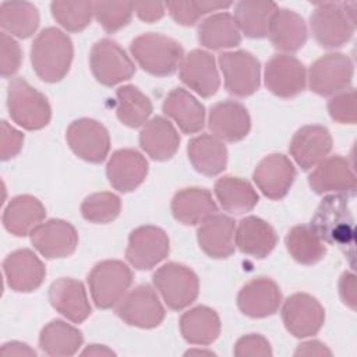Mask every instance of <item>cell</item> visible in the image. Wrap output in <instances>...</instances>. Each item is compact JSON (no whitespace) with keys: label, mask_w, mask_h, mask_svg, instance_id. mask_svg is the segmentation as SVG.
I'll return each instance as SVG.
<instances>
[{"label":"cell","mask_w":357,"mask_h":357,"mask_svg":"<svg viewBox=\"0 0 357 357\" xmlns=\"http://www.w3.org/2000/svg\"><path fill=\"white\" fill-rule=\"evenodd\" d=\"M163 113L172 117L180 130L185 134H194L204 128L205 107L188 91L183 88L172 89L165 102Z\"/></svg>","instance_id":"obj_29"},{"label":"cell","mask_w":357,"mask_h":357,"mask_svg":"<svg viewBox=\"0 0 357 357\" xmlns=\"http://www.w3.org/2000/svg\"><path fill=\"white\" fill-rule=\"evenodd\" d=\"M331 117L342 124H354L357 121L356 112V91L353 88L335 93L328 102Z\"/></svg>","instance_id":"obj_46"},{"label":"cell","mask_w":357,"mask_h":357,"mask_svg":"<svg viewBox=\"0 0 357 357\" xmlns=\"http://www.w3.org/2000/svg\"><path fill=\"white\" fill-rule=\"evenodd\" d=\"M7 284L14 291L29 293L36 290L45 280L46 268L31 250L22 248L11 252L3 262Z\"/></svg>","instance_id":"obj_19"},{"label":"cell","mask_w":357,"mask_h":357,"mask_svg":"<svg viewBox=\"0 0 357 357\" xmlns=\"http://www.w3.org/2000/svg\"><path fill=\"white\" fill-rule=\"evenodd\" d=\"M332 149V137L324 126H304L293 135L289 151L303 170L321 163Z\"/></svg>","instance_id":"obj_21"},{"label":"cell","mask_w":357,"mask_h":357,"mask_svg":"<svg viewBox=\"0 0 357 357\" xmlns=\"http://www.w3.org/2000/svg\"><path fill=\"white\" fill-rule=\"evenodd\" d=\"M282 319L293 336L308 337L317 335L322 328L325 310L315 297L307 293H294L282 307Z\"/></svg>","instance_id":"obj_13"},{"label":"cell","mask_w":357,"mask_h":357,"mask_svg":"<svg viewBox=\"0 0 357 357\" xmlns=\"http://www.w3.org/2000/svg\"><path fill=\"white\" fill-rule=\"evenodd\" d=\"M153 284L170 310L178 311L192 304L198 297L199 282L192 269L177 262H169L153 273Z\"/></svg>","instance_id":"obj_7"},{"label":"cell","mask_w":357,"mask_h":357,"mask_svg":"<svg viewBox=\"0 0 357 357\" xmlns=\"http://www.w3.org/2000/svg\"><path fill=\"white\" fill-rule=\"evenodd\" d=\"M219 66L229 93L245 98L259 88L261 64L251 53L245 50L225 52L219 54Z\"/></svg>","instance_id":"obj_10"},{"label":"cell","mask_w":357,"mask_h":357,"mask_svg":"<svg viewBox=\"0 0 357 357\" xmlns=\"http://www.w3.org/2000/svg\"><path fill=\"white\" fill-rule=\"evenodd\" d=\"M201 250L211 258H227L234 252L236 222L230 216L213 213L197 230Z\"/></svg>","instance_id":"obj_26"},{"label":"cell","mask_w":357,"mask_h":357,"mask_svg":"<svg viewBox=\"0 0 357 357\" xmlns=\"http://www.w3.org/2000/svg\"><path fill=\"white\" fill-rule=\"evenodd\" d=\"M231 3L206 1V0H187V1H167L165 7L169 10L170 17L180 25L191 26L202 15L230 7Z\"/></svg>","instance_id":"obj_45"},{"label":"cell","mask_w":357,"mask_h":357,"mask_svg":"<svg viewBox=\"0 0 357 357\" xmlns=\"http://www.w3.org/2000/svg\"><path fill=\"white\" fill-rule=\"evenodd\" d=\"M3 356H36V351L21 342H8L1 347Z\"/></svg>","instance_id":"obj_53"},{"label":"cell","mask_w":357,"mask_h":357,"mask_svg":"<svg viewBox=\"0 0 357 357\" xmlns=\"http://www.w3.org/2000/svg\"><path fill=\"white\" fill-rule=\"evenodd\" d=\"M208 127L220 141L237 142L247 137L251 119L247 109L236 100L218 102L211 107Z\"/></svg>","instance_id":"obj_20"},{"label":"cell","mask_w":357,"mask_h":357,"mask_svg":"<svg viewBox=\"0 0 357 357\" xmlns=\"http://www.w3.org/2000/svg\"><path fill=\"white\" fill-rule=\"evenodd\" d=\"M252 178L265 197L280 199L289 192L296 178V167L287 156L271 153L258 163Z\"/></svg>","instance_id":"obj_18"},{"label":"cell","mask_w":357,"mask_h":357,"mask_svg":"<svg viewBox=\"0 0 357 357\" xmlns=\"http://www.w3.org/2000/svg\"><path fill=\"white\" fill-rule=\"evenodd\" d=\"M234 354L238 357L272 356V349L269 342L262 335L250 333L237 340L234 346Z\"/></svg>","instance_id":"obj_48"},{"label":"cell","mask_w":357,"mask_h":357,"mask_svg":"<svg viewBox=\"0 0 357 357\" xmlns=\"http://www.w3.org/2000/svg\"><path fill=\"white\" fill-rule=\"evenodd\" d=\"M121 211V201L113 192H95L86 197L81 205V213L91 223H109Z\"/></svg>","instance_id":"obj_43"},{"label":"cell","mask_w":357,"mask_h":357,"mask_svg":"<svg viewBox=\"0 0 357 357\" xmlns=\"http://www.w3.org/2000/svg\"><path fill=\"white\" fill-rule=\"evenodd\" d=\"M31 243L47 259L66 258L78 245L75 227L61 219H50L31 231Z\"/></svg>","instance_id":"obj_16"},{"label":"cell","mask_w":357,"mask_h":357,"mask_svg":"<svg viewBox=\"0 0 357 357\" xmlns=\"http://www.w3.org/2000/svg\"><path fill=\"white\" fill-rule=\"evenodd\" d=\"M268 35L275 49L293 53L304 46L307 26L297 13L287 8H278L271 17Z\"/></svg>","instance_id":"obj_27"},{"label":"cell","mask_w":357,"mask_h":357,"mask_svg":"<svg viewBox=\"0 0 357 357\" xmlns=\"http://www.w3.org/2000/svg\"><path fill=\"white\" fill-rule=\"evenodd\" d=\"M356 1L318 4L310 17L315 40L325 49L340 47L349 42L356 28Z\"/></svg>","instance_id":"obj_3"},{"label":"cell","mask_w":357,"mask_h":357,"mask_svg":"<svg viewBox=\"0 0 357 357\" xmlns=\"http://www.w3.org/2000/svg\"><path fill=\"white\" fill-rule=\"evenodd\" d=\"M353 63L343 53H328L315 60L308 73L310 89L319 96H329L350 86Z\"/></svg>","instance_id":"obj_11"},{"label":"cell","mask_w":357,"mask_h":357,"mask_svg":"<svg viewBox=\"0 0 357 357\" xmlns=\"http://www.w3.org/2000/svg\"><path fill=\"white\" fill-rule=\"evenodd\" d=\"M169 250V237L165 230L151 225L139 226L130 233L126 258L135 269L146 271L162 262Z\"/></svg>","instance_id":"obj_12"},{"label":"cell","mask_w":357,"mask_h":357,"mask_svg":"<svg viewBox=\"0 0 357 357\" xmlns=\"http://www.w3.org/2000/svg\"><path fill=\"white\" fill-rule=\"evenodd\" d=\"M305 67L293 56L275 54L265 66V85L279 98H294L305 88Z\"/></svg>","instance_id":"obj_17"},{"label":"cell","mask_w":357,"mask_h":357,"mask_svg":"<svg viewBox=\"0 0 357 357\" xmlns=\"http://www.w3.org/2000/svg\"><path fill=\"white\" fill-rule=\"evenodd\" d=\"M24 134L11 127L7 121H1L0 131V156L1 160H8L17 156L22 148Z\"/></svg>","instance_id":"obj_49"},{"label":"cell","mask_w":357,"mask_h":357,"mask_svg":"<svg viewBox=\"0 0 357 357\" xmlns=\"http://www.w3.org/2000/svg\"><path fill=\"white\" fill-rule=\"evenodd\" d=\"M0 25L8 33L26 39L39 25V11L28 1H4L0 6Z\"/></svg>","instance_id":"obj_40"},{"label":"cell","mask_w":357,"mask_h":357,"mask_svg":"<svg viewBox=\"0 0 357 357\" xmlns=\"http://www.w3.org/2000/svg\"><path fill=\"white\" fill-rule=\"evenodd\" d=\"M286 247L290 255L303 265L317 264L326 252L324 241L310 225L293 226L286 236Z\"/></svg>","instance_id":"obj_41"},{"label":"cell","mask_w":357,"mask_h":357,"mask_svg":"<svg viewBox=\"0 0 357 357\" xmlns=\"http://www.w3.org/2000/svg\"><path fill=\"white\" fill-rule=\"evenodd\" d=\"M93 77L105 86H114L135 74V66L117 42L105 38L98 40L89 56Z\"/></svg>","instance_id":"obj_8"},{"label":"cell","mask_w":357,"mask_h":357,"mask_svg":"<svg viewBox=\"0 0 357 357\" xmlns=\"http://www.w3.org/2000/svg\"><path fill=\"white\" fill-rule=\"evenodd\" d=\"M282 303L279 286L269 278H255L243 286L237 296V305L251 318L273 315Z\"/></svg>","instance_id":"obj_24"},{"label":"cell","mask_w":357,"mask_h":357,"mask_svg":"<svg viewBox=\"0 0 357 357\" xmlns=\"http://www.w3.org/2000/svg\"><path fill=\"white\" fill-rule=\"evenodd\" d=\"M332 351L321 342L311 340L300 344L294 351V356H331Z\"/></svg>","instance_id":"obj_52"},{"label":"cell","mask_w":357,"mask_h":357,"mask_svg":"<svg viewBox=\"0 0 357 357\" xmlns=\"http://www.w3.org/2000/svg\"><path fill=\"white\" fill-rule=\"evenodd\" d=\"M130 50L142 70L156 77L172 75L184 59V50L177 40L152 32L137 36Z\"/></svg>","instance_id":"obj_4"},{"label":"cell","mask_w":357,"mask_h":357,"mask_svg":"<svg viewBox=\"0 0 357 357\" xmlns=\"http://www.w3.org/2000/svg\"><path fill=\"white\" fill-rule=\"evenodd\" d=\"M148 162L135 149L124 148L112 153L106 174L112 187L120 192L134 191L146 177Z\"/></svg>","instance_id":"obj_23"},{"label":"cell","mask_w":357,"mask_h":357,"mask_svg":"<svg viewBox=\"0 0 357 357\" xmlns=\"http://www.w3.org/2000/svg\"><path fill=\"white\" fill-rule=\"evenodd\" d=\"M134 10L139 20L145 22H155L160 20L165 14L163 3H134Z\"/></svg>","instance_id":"obj_51"},{"label":"cell","mask_w":357,"mask_h":357,"mask_svg":"<svg viewBox=\"0 0 357 357\" xmlns=\"http://www.w3.org/2000/svg\"><path fill=\"white\" fill-rule=\"evenodd\" d=\"M234 240L243 254L258 259L268 257L278 243L273 227L257 216H245L238 222Z\"/></svg>","instance_id":"obj_28"},{"label":"cell","mask_w":357,"mask_h":357,"mask_svg":"<svg viewBox=\"0 0 357 357\" xmlns=\"http://www.w3.org/2000/svg\"><path fill=\"white\" fill-rule=\"evenodd\" d=\"M52 307L74 324L84 322L91 315L86 290L79 280L60 278L49 287Z\"/></svg>","instance_id":"obj_25"},{"label":"cell","mask_w":357,"mask_h":357,"mask_svg":"<svg viewBox=\"0 0 357 357\" xmlns=\"http://www.w3.org/2000/svg\"><path fill=\"white\" fill-rule=\"evenodd\" d=\"M198 40L208 49L220 50L238 46L241 35L234 18L229 13H218L199 24Z\"/></svg>","instance_id":"obj_35"},{"label":"cell","mask_w":357,"mask_h":357,"mask_svg":"<svg viewBox=\"0 0 357 357\" xmlns=\"http://www.w3.org/2000/svg\"><path fill=\"white\" fill-rule=\"evenodd\" d=\"M139 145L152 159L167 160L177 152L180 137L167 119L155 116L142 127Z\"/></svg>","instance_id":"obj_31"},{"label":"cell","mask_w":357,"mask_h":357,"mask_svg":"<svg viewBox=\"0 0 357 357\" xmlns=\"http://www.w3.org/2000/svg\"><path fill=\"white\" fill-rule=\"evenodd\" d=\"M0 73L3 78L14 75L21 66V47L17 40L3 32L0 35Z\"/></svg>","instance_id":"obj_47"},{"label":"cell","mask_w":357,"mask_h":357,"mask_svg":"<svg viewBox=\"0 0 357 357\" xmlns=\"http://www.w3.org/2000/svg\"><path fill=\"white\" fill-rule=\"evenodd\" d=\"M308 184L318 195L326 192L354 195L356 174L353 165L340 155L325 158L308 176Z\"/></svg>","instance_id":"obj_15"},{"label":"cell","mask_w":357,"mask_h":357,"mask_svg":"<svg viewBox=\"0 0 357 357\" xmlns=\"http://www.w3.org/2000/svg\"><path fill=\"white\" fill-rule=\"evenodd\" d=\"M187 153L192 167L198 173L209 177L222 173L227 163L226 145L209 134H201L192 138L188 142Z\"/></svg>","instance_id":"obj_33"},{"label":"cell","mask_w":357,"mask_h":357,"mask_svg":"<svg viewBox=\"0 0 357 357\" xmlns=\"http://www.w3.org/2000/svg\"><path fill=\"white\" fill-rule=\"evenodd\" d=\"M53 18L68 32L84 31L92 20V1L56 0L50 4Z\"/></svg>","instance_id":"obj_42"},{"label":"cell","mask_w":357,"mask_h":357,"mask_svg":"<svg viewBox=\"0 0 357 357\" xmlns=\"http://www.w3.org/2000/svg\"><path fill=\"white\" fill-rule=\"evenodd\" d=\"M74 56L71 39L60 29H43L32 43L31 63L36 75L46 82L61 81L71 66Z\"/></svg>","instance_id":"obj_2"},{"label":"cell","mask_w":357,"mask_h":357,"mask_svg":"<svg viewBox=\"0 0 357 357\" xmlns=\"http://www.w3.org/2000/svg\"><path fill=\"white\" fill-rule=\"evenodd\" d=\"M132 283L131 269L121 261L106 259L98 262L88 275L92 300L102 310L116 305Z\"/></svg>","instance_id":"obj_6"},{"label":"cell","mask_w":357,"mask_h":357,"mask_svg":"<svg viewBox=\"0 0 357 357\" xmlns=\"http://www.w3.org/2000/svg\"><path fill=\"white\" fill-rule=\"evenodd\" d=\"M46 216L42 202L32 195L14 197L3 213V225L7 231L17 237L31 234Z\"/></svg>","instance_id":"obj_32"},{"label":"cell","mask_w":357,"mask_h":357,"mask_svg":"<svg viewBox=\"0 0 357 357\" xmlns=\"http://www.w3.org/2000/svg\"><path fill=\"white\" fill-rule=\"evenodd\" d=\"M66 139L78 158L91 163L103 162L110 149L107 130L92 119H78L73 121L67 128Z\"/></svg>","instance_id":"obj_14"},{"label":"cell","mask_w":357,"mask_h":357,"mask_svg":"<svg viewBox=\"0 0 357 357\" xmlns=\"http://www.w3.org/2000/svg\"><path fill=\"white\" fill-rule=\"evenodd\" d=\"M215 195L226 212L236 215L252 211L259 199L247 180L233 176H225L215 183Z\"/></svg>","instance_id":"obj_36"},{"label":"cell","mask_w":357,"mask_h":357,"mask_svg":"<svg viewBox=\"0 0 357 357\" xmlns=\"http://www.w3.org/2000/svg\"><path fill=\"white\" fill-rule=\"evenodd\" d=\"M152 102L134 85H124L116 91V114L131 128L141 127L152 113Z\"/></svg>","instance_id":"obj_39"},{"label":"cell","mask_w":357,"mask_h":357,"mask_svg":"<svg viewBox=\"0 0 357 357\" xmlns=\"http://www.w3.org/2000/svg\"><path fill=\"white\" fill-rule=\"evenodd\" d=\"M278 6L272 1H238L234 6V21L245 36L261 39L268 35L272 14Z\"/></svg>","instance_id":"obj_38"},{"label":"cell","mask_w":357,"mask_h":357,"mask_svg":"<svg viewBox=\"0 0 357 357\" xmlns=\"http://www.w3.org/2000/svg\"><path fill=\"white\" fill-rule=\"evenodd\" d=\"M181 81L202 98H211L220 85L215 59L211 53L195 49L191 50L180 66Z\"/></svg>","instance_id":"obj_22"},{"label":"cell","mask_w":357,"mask_h":357,"mask_svg":"<svg viewBox=\"0 0 357 357\" xmlns=\"http://www.w3.org/2000/svg\"><path fill=\"white\" fill-rule=\"evenodd\" d=\"M84 336L73 325L61 321H50L39 335V347L47 356H74L82 346Z\"/></svg>","instance_id":"obj_37"},{"label":"cell","mask_w":357,"mask_h":357,"mask_svg":"<svg viewBox=\"0 0 357 357\" xmlns=\"http://www.w3.org/2000/svg\"><path fill=\"white\" fill-rule=\"evenodd\" d=\"M92 11L102 28L114 33L128 25L134 11V3L130 1H92Z\"/></svg>","instance_id":"obj_44"},{"label":"cell","mask_w":357,"mask_h":357,"mask_svg":"<svg viewBox=\"0 0 357 357\" xmlns=\"http://www.w3.org/2000/svg\"><path fill=\"white\" fill-rule=\"evenodd\" d=\"M190 354H208V356H212L213 353L212 351H204V350H188L185 353V356H190Z\"/></svg>","instance_id":"obj_55"},{"label":"cell","mask_w":357,"mask_h":357,"mask_svg":"<svg viewBox=\"0 0 357 357\" xmlns=\"http://www.w3.org/2000/svg\"><path fill=\"white\" fill-rule=\"evenodd\" d=\"M180 331L188 343L206 346L218 339L220 333V319L212 308L198 305L181 315Z\"/></svg>","instance_id":"obj_34"},{"label":"cell","mask_w":357,"mask_h":357,"mask_svg":"<svg viewBox=\"0 0 357 357\" xmlns=\"http://www.w3.org/2000/svg\"><path fill=\"white\" fill-rule=\"evenodd\" d=\"M218 212L212 194L206 188L188 187L174 194L172 199V213L176 220L191 226L202 223L206 218Z\"/></svg>","instance_id":"obj_30"},{"label":"cell","mask_w":357,"mask_h":357,"mask_svg":"<svg viewBox=\"0 0 357 357\" xmlns=\"http://www.w3.org/2000/svg\"><path fill=\"white\" fill-rule=\"evenodd\" d=\"M116 314L127 325L142 329L156 328L165 319V308L149 284H139L126 293L119 301Z\"/></svg>","instance_id":"obj_9"},{"label":"cell","mask_w":357,"mask_h":357,"mask_svg":"<svg viewBox=\"0 0 357 357\" xmlns=\"http://www.w3.org/2000/svg\"><path fill=\"white\" fill-rule=\"evenodd\" d=\"M339 293L343 303L351 310L356 308V276L351 272H344L339 280Z\"/></svg>","instance_id":"obj_50"},{"label":"cell","mask_w":357,"mask_h":357,"mask_svg":"<svg viewBox=\"0 0 357 357\" xmlns=\"http://www.w3.org/2000/svg\"><path fill=\"white\" fill-rule=\"evenodd\" d=\"M82 356H114V351L107 349L106 346L99 344H91L82 351Z\"/></svg>","instance_id":"obj_54"},{"label":"cell","mask_w":357,"mask_h":357,"mask_svg":"<svg viewBox=\"0 0 357 357\" xmlns=\"http://www.w3.org/2000/svg\"><path fill=\"white\" fill-rule=\"evenodd\" d=\"M310 226L324 243L340 247L350 262H353L356 230L346 195L332 194L324 197Z\"/></svg>","instance_id":"obj_1"},{"label":"cell","mask_w":357,"mask_h":357,"mask_svg":"<svg viewBox=\"0 0 357 357\" xmlns=\"http://www.w3.org/2000/svg\"><path fill=\"white\" fill-rule=\"evenodd\" d=\"M7 107L13 121L25 130H40L52 119V109L46 96L21 77L8 84Z\"/></svg>","instance_id":"obj_5"}]
</instances>
